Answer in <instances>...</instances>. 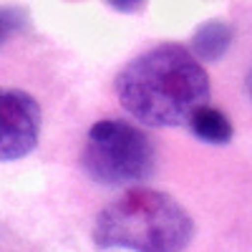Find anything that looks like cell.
Masks as SVG:
<instances>
[{
  "label": "cell",
  "mask_w": 252,
  "mask_h": 252,
  "mask_svg": "<svg viewBox=\"0 0 252 252\" xmlns=\"http://www.w3.org/2000/svg\"><path fill=\"white\" fill-rule=\"evenodd\" d=\"M40 106L20 89H0V161L20 159L35 149Z\"/></svg>",
  "instance_id": "obj_4"
},
{
  "label": "cell",
  "mask_w": 252,
  "mask_h": 252,
  "mask_svg": "<svg viewBox=\"0 0 252 252\" xmlns=\"http://www.w3.org/2000/svg\"><path fill=\"white\" fill-rule=\"evenodd\" d=\"M111 8H116V10H141L144 3H111Z\"/></svg>",
  "instance_id": "obj_8"
},
{
  "label": "cell",
  "mask_w": 252,
  "mask_h": 252,
  "mask_svg": "<svg viewBox=\"0 0 252 252\" xmlns=\"http://www.w3.org/2000/svg\"><path fill=\"white\" fill-rule=\"evenodd\" d=\"M194 237L187 209L157 189H131L98 212L94 242L101 250L124 247L134 252H184Z\"/></svg>",
  "instance_id": "obj_2"
},
{
  "label": "cell",
  "mask_w": 252,
  "mask_h": 252,
  "mask_svg": "<svg viewBox=\"0 0 252 252\" xmlns=\"http://www.w3.org/2000/svg\"><path fill=\"white\" fill-rule=\"evenodd\" d=\"M247 94H250V98H252V71H250V76H247Z\"/></svg>",
  "instance_id": "obj_9"
},
{
  "label": "cell",
  "mask_w": 252,
  "mask_h": 252,
  "mask_svg": "<svg viewBox=\"0 0 252 252\" xmlns=\"http://www.w3.org/2000/svg\"><path fill=\"white\" fill-rule=\"evenodd\" d=\"M157 164L154 139L139 126L119 119L96 121L81 152V166L86 174L106 187L144 182Z\"/></svg>",
  "instance_id": "obj_3"
},
{
  "label": "cell",
  "mask_w": 252,
  "mask_h": 252,
  "mask_svg": "<svg viewBox=\"0 0 252 252\" xmlns=\"http://www.w3.org/2000/svg\"><path fill=\"white\" fill-rule=\"evenodd\" d=\"M189 126H192V134L197 139L215 144V146L229 144V139H232V124H229V119L220 109H212V106H202L199 111H194V116L189 119Z\"/></svg>",
  "instance_id": "obj_6"
},
{
  "label": "cell",
  "mask_w": 252,
  "mask_h": 252,
  "mask_svg": "<svg viewBox=\"0 0 252 252\" xmlns=\"http://www.w3.org/2000/svg\"><path fill=\"white\" fill-rule=\"evenodd\" d=\"M121 106L146 126H179L204 106L209 76L194 53L161 43L129 61L116 76Z\"/></svg>",
  "instance_id": "obj_1"
},
{
  "label": "cell",
  "mask_w": 252,
  "mask_h": 252,
  "mask_svg": "<svg viewBox=\"0 0 252 252\" xmlns=\"http://www.w3.org/2000/svg\"><path fill=\"white\" fill-rule=\"evenodd\" d=\"M15 23L8 18V10H0V43H3V38H5V33L13 28Z\"/></svg>",
  "instance_id": "obj_7"
},
{
  "label": "cell",
  "mask_w": 252,
  "mask_h": 252,
  "mask_svg": "<svg viewBox=\"0 0 252 252\" xmlns=\"http://www.w3.org/2000/svg\"><path fill=\"white\" fill-rule=\"evenodd\" d=\"M235 31L224 20H207L204 26H199L194 31L192 38V51L197 61H220L227 48L232 46Z\"/></svg>",
  "instance_id": "obj_5"
}]
</instances>
